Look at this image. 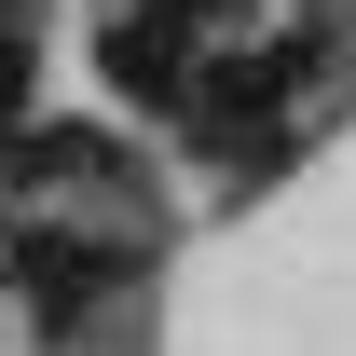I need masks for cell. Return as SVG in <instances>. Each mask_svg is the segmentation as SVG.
Here are the masks:
<instances>
[{"mask_svg": "<svg viewBox=\"0 0 356 356\" xmlns=\"http://www.w3.org/2000/svg\"><path fill=\"white\" fill-rule=\"evenodd\" d=\"M178 28H192V14H110V28H96V69H110L137 110H178V96H192V42H178Z\"/></svg>", "mask_w": 356, "mask_h": 356, "instance_id": "obj_1", "label": "cell"}, {"mask_svg": "<svg viewBox=\"0 0 356 356\" xmlns=\"http://www.w3.org/2000/svg\"><path fill=\"white\" fill-rule=\"evenodd\" d=\"M14 288L42 315H83L96 288H110V247H83V233H14Z\"/></svg>", "mask_w": 356, "mask_h": 356, "instance_id": "obj_2", "label": "cell"}, {"mask_svg": "<svg viewBox=\"0 0 356 356\" xmlns=\"http://www.w3.org/2000/svg\"><path fill=\"white\" fill-rule=\"evenodd\" d=\"M28 124V42H14V28H0V137Z\"/></svg>", "mask_w": 356, "mask_h": 356, "instance_id": "obj_3", "label": "cell"}]
</instances>
